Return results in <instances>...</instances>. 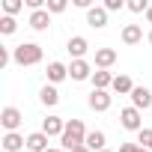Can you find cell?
Returning a JSON list of instances; mask_svg holds the SVG:
<instances>
[{
    "mask_svg": "<svg viewBox=\"0 0 152 152\" xmlns=\"http://www.w3.org/2000/svg\"><path fill=\"white\" fill-rule=\"evenodd\" d=\"M87 125L81 122V119H66V131H63V137H60V143H63V149L66 152H75L78 146H84L87 143Z\"/></svg>",
    "mask_w": 152,
    "mask_h": 152,
    "instance_id": "cell-1",
    "label": "cell"
},
{
    "mask_svg": "<svg viewBox=\"0 0 152 152\" xmlns=\"http://www.w3.org/2000/svg\"><path fill=\"white\" fill-rule=\"evenodd\" d=\"M12 60H15L18 66H39V63H42V45H36V42L15 45V48H12Z\"/></svg>",
    "mask_w": 152,
    "mask_h": 152,
    "instance_id": "cell-2",
    "label": "cell"
},
{
    "mask_svg": "<svg viewBox=\"0 0 152 152\" xmlns=\"http://www.w3.org/2000/svg\"><path fill=\"white\" fill-rule=\"evenodd\" d=\"M119 125H122L125 131H140V128H143L140 110H137V107H122V110H119Z\"/></svg>",
    "mask_w": 152,
    "mask_h": 152,
    "instance_id": "cell-3",
    "label": "cell"
},
{
    "mask_svg": "<svg viewBox=\"0 0 152 152\" xmlns=\"http://www.w3.org/2000/svg\"><path fill=\"white\" fill-rule=\"evenodd\" d=\"M21 122H24V116H21V110H18V107H12V104H9V107L0 110V125L6 128V134H9V131H18V125H21Z\"/></svg>",
    "mask_w": 152,
    "mask_h": 152,
    "instance_id": "cell-4",
    "label": "cell"
},
{
    "mask_svg": "<svg viewBox=\"0 0 152 152\" xmlns=\"http://www.w3.org/2000/svg\"><path fill=\"white\" fill-rule=\"evenodd\" d=\"M110 104H113V96H110L107 90H93V93H90V107H93V110L104 113V110H110Z\"/></svg>",
    "mask_w": 152,
    "mask_h": 152,
    "instance_id": "cell-5",
    "label": "cell"
},
{
    "mask_svg": "<svg viewBox=\"0 0 152 152\" xmlns=\"http://www.w3.org/2000/svg\"><path fill=\"white\" fill-rule=\"evenodd\" d=\"M69 78H72V81H87V78H93V66H90L87 60H72Z\"/></svg>",
    "mask_w": 152,
    "mask_h": 152,
    "instance_id": "cell-6",
    "label": "cell"
},
{
    "mask_svg": "<svg viewBox=\"0 0 152 152\" xmlns=\"http://www.w3.org/2000/svg\"><path fill=\"white\" fill-rule=\"evenodd\" d=\"M48 134L45 131H33V134H27V152H48L51 146H48Z\"/></svg>",
    "mask_w": 152,
    "mask_h": 152,
    "instance_id": "cell-7",
    "label": "cell"
},
{
    "mask_svg": "<svg viewBox=\"0 0 152 152\" xmlns=\"http://www.w3.org/2000/svg\"><path fill=\"white\" fill-rule=\"evenodd\" d=\"M3 152H21L24 146H27V137H21L18 131H9V134H3Z\"/></svg>",
    "mask_w": 152,
    "mask_h": 152,
    "instance_id": "cell-8",
    "label": "cell"
},
{
    "mask_svg": "<svg viewBox=\"0 0 152 152\" xmlns=\"http://www.w3.org/2000/svg\"><path fill=\"white\" fill-rule=\"evenodd\" d=\"M87 24L96 27V30L107 27V9H104V6H93V9H87Z\"/></svg>",
    "mask_w": 152,
    "mask_h": 152,
    "instance_id": "cell-9",
    "label": "cell"
},
{
    "mask_svg": "<svg viewBox=\"0 0 152 152\" xmlns=\"http://www.w3.org/2000/svg\"><path fill=\"white\" fill-rule=\"evenodd\" d=\"M131 107H137V110L152 107V93H149L146 87H134V93H131Z\"/></svg>",
    "mask_w": 152,
    "mask_h": 152,
    "instance_id": "cell-10",
    "label": "cell"
},
{
    "mask_svg": "<svg viewBox=\"0 0 152 152\" xmlns=\"http://www.w3.org/2000/svg\"><path fill=\"white\" fill-rule=\"evenodd\" d=\"M42 131H45L48 137H63V131H66V119H63V116H48V119L42 122Z\"/></svg>",
    "mask_w": 152,
    "mask_h": 152,
    "instance_id": "cell-11",
    "label": "cell"
},
{
    "mask_svg": "<svg viewBox=\"0 0 152 152\" xmlns=\"http://www.w3.org/2000/svg\"><path fill=\"white\" fill-rule=\"evenodd\" d=\"M66 51H69L75 60H84V54L90 51V42H87L84 36H72V39H69V45H66Z\"/></svg>",
    "mask_w": 152,
    "mask_h": 152,
    "instance_id": "cell-12",
    "label": "cell"
},
{
    "mask_svg": "<svg viewBox=\"0 0 152 152\" xmlns=\"http://www.w3.org/2000/svg\"><path fill=\"white\" fill-rule=\"evenodd\" d=\"M33 30H48V24H51V12L48 9H36V12H30V21H27Z\"/></svg>",
    "mask_w": 152,
    "mask_h": 152,
    "instance_id": "cell-13",
    "label": "cell"
},
{
    "mask_svg": "<svg viewBox=\"0 0 152 152\" xmlns=\"http://www.w3.org/2000/svg\"><path fill=\"white\" fill-rule=\"evenodd\" d=\"M116 63V51L113 48H96V66L99 69H110Z\"/></svg>",
    "mask_w": 152,
    "mask_h": 152,
    "instance_id": "cell-14",
    "label": "cell"
},
{
    "mask_svg": "<svg viewBox=\"0 0 152 152\" xmlns=\"http://www.w3.org/2000/svg\"><path fill=\"white\" fill-rule=\"evenodd\" d=\"M48 81L51 84H60V81H66L69 78V66H63V63H48Z\"/></svg>",
    "mask_w": 152,
    "mask_h": 152,
    "instance_id": "cell-15",
    "label": "cell"
},
{
    "mask_svg": "<svg viewBox=\"0 0 152 152\" xmlns=\"http://www.w3.org/2000/svg\"><path fill=\"white\" fill-rule=\"evenodd\" d=\"M93 90H107V87H113V75L107 72V69H99V72H93Z\"/></svg>",
    "mask_w": 152,
    "mask_h": 152,
    "instance_id": "cell-16",
    "label": "cell"
},
{
    "mask_svg": "<svg viewBox=\"0 0 152 152\" xmlns=\"http://www.w3.org/2000/svg\"><path fill=\"white\" fill-rule=\"evenodd\" d=\"M90 152H102L104 146H107V137H104V131H90L87 134V143H84Z\"/></svg>",
    "mask_w": 152,
    "mask_h": 152,
    "instance_id": "cell-17",
    "label": "cell"
},
{
    "mask_svg": "<svg viewBox=\"0 0 152 152\" xmlns=\"http://www.w3.org/2000/svg\"><path fill=\"white\" fill-rule=\"evenodd\" d=\"M140 39H143L140 24H125V27H122V42H125V45H137Z\"/></svg>",
    "mask_w": 152,
    "mask_h": 152,
    "instance_id": "cell-18",
    "label": "cell"
},
{
    "mask_svg": "<svg viewBox=\"0 0 152 152\" xmlns=\"http://www.w3.org/2000/svg\"><path fill=\"white\" fill-rule=\"evenodd\" d=\"M113 93H119V96H131L134 93V84H131L128 75H116L113 78Z\"/></svg>",
    "mask_w": 152,
    "mask_h": 152,
    "instance_id": "cell-19",
    "label": "cell"
},
{
    "mask_svg": "<svg viewBox=\"0 0 152 152\" xmlns=\"http://www.w3.org/2000/svg\"><path fill=\"white\" fill-rule=\"evenodd\" d=\"M39 102H42L45 107H54V104L60 102V93H57V87H42V93H39Z\"/></svg>",
    "mask_w": 152,
    "mask_h": 152,
    "instance_id": "cell-20",
    "label": "cell"
},
{
    "mask_svg": "<svg viewBox=\"0 0 152 152\" xmlns=\"http://www.w3.org/2000/svg\"><path fill=\"white\" fill-rule=\"evenodd\" d=\"M18 30V21L12 18V15H3V18H0V33H3V36H12Z\"/></svg>",
    "mask_w": 152,
    "mask_h": 152,
    "instance_id": "cell-21",
    "label": "cell"
},
{
    "mask_svg": "<svg viewBox=\"0 0 152 152\" xmlns=\"http://www.w3.org/2000/svg\"><path fill=\"white\" fill-rule=\"evenodd\" d=\"M137 146L140 149H152V128H140L137 131Z\"/></svg>",
    "mask_w": 152,
    "mask_h": 152,
    "instance_id": "cell-22",
    "label": "cell"
},
{
    "mask_svg": "<svg viewBox=\"0 0 152 152\" xmlns=\"http://www.w3.org/2000/svg\"><path fill=\"white\" fill-rule=\"evenodd\" d=\"M125 9H131L134 15H140V12L146 15V12H149V3H146V0H128V3H125Z\"/></svg>",
    "mask_w": 152,
    "mask_h": 152,
    "instance_id": "cell-23",
    "label": "cell"
},
{
    "mask_svg": "<svg viewBox=\"0 0 152 152\" xmlns=\"http://www.w3.org/2000/svg\"><path fill=\"white\" fill-rule=\"evenodd\" d=\"M21 6H24L21 0H3V12H6V15H12V18L21 12Z\"/></svg>",
    "mask_w": 152,
    "mask_h": 152,
    "instance_id": "cell-24",
    "label": "cell"
},
{
    "mask_svg": "<svg viewBox=\"0 0 152 152\" xmlns=\"http://www.w3.org/2000/svg\"><path fill=\"white\" fill-rule=\"evenodd\" d=\"M66 6H69L66 0H48V6H45V9H48L51 15H60V12H66Z\"/></svg>",
    "mask_w": 152,
    "mask_h": 152,
    "instance_id": "cell-25",
    "label": "cell"
},
{
    "mask_svg": "<svg viewBox=\"0 0 152 152\" xmlns=\"http://www.w3.org/2000/svg\"><path fill=\"white\" fill-rule=\"evenodd\" d=\"M104 9H107V12H122L125 3H122V0H104Z\"/></svg>",
    "mask_w": 152,
    "mask_h": 152,
    "instance_id": "cell-26",
    "label": "cell"
},
{
    "mask_svg": "<svg viewBox=\"0 0 152 152\" xmlns=\"http://www.w3.org/2000/svg\"><path fill=\"white\" fill-rule=\"evenodd\" d=\"M119 152H143V149H140L137 143H122V146H119Z\"/></svg>",
    "mask_w": 152,
    "mask_h": 152,
    "instance_id": "cell-27",
    "label": "cell"
},
{
    "mask_svg": "<svg viewBox=\"0 0 152 152\" xmlns=\"http://www.w3.org/2000/svg\"><path fill=\"white\" fill-rule=\"evenodd\" d=\"M6 66H9V51L0 48V69H6Z\"/></svg>",
    "mask_w": 152,
    "mask_h": 152,
    "instance_id": "cell-28",
    "label": "cell"
},
{
    "mask_svg": "<svg viewBox=\"0 0 152 152\" xmlns=\"http://www.w3.org/2000/svg\"><path fill=\"white\" fill-rule=\"evenodd\" d=\"M146 21H149V24H152V6H149V12H146Z\"/></svg>",
    "mask_w": 152,
    "mask_h": 152,
    "instance_id": "cell-29",
    "label": "cell"
},
{
    "mask_svg": "<svg viewBox=\"0 0 152 152\" xmlns=\"http://www.w3.org/2000/svg\"><path fill=\"white\" fill-rule=\"evenodd\" d=\"M75 152H90V149H87V146H78V149H75Z\"/></svg>",
    "mask_w": 152,
    "mask_h": 152,
    "instance_id": "cell-30",
    "label": "cell"
},
{
    "mask_svg": "<svg viewBox=\"0 0 152 152\" xmlns=\"http://www.w3.org/2000/svg\"><path fill=\"white\" fill-rule=\"evenodd\" d=\"M146 39H149V45H152V30H149V36H146Z\"/></svg>",
    "mask_w": 152,
    "mask_h": 152,
    "instance_id": "cell-31",
    "label": "cell"
},
{
    "mask_svg": "<svg viewBox=\"0 0 152 152\" xmlns=\"http://www.w3.org/2000/svg\"><path fill=\"white\" fill-rule=\"evenodd\" d=\"M48 152H63V149H48Z\"/></svg>",
    "mask_w": 152,
    "mask_h": 152,
    "instance_id": "cell-32",
    "label": "cell"
},
{
    "mask_svg": "<svg viewBox=\"0 0 152 152\" xmlns=\"http://www.w3.org/2000/svg\"><path fill=\"white\" fill-rule=\"evenodd\" d=\"M102 152H110V149H102Z\"/></svg>",
    "mask_w": 152,
    "mask_h": 152,
    "instance_id": "cell-33",
    "label": "cell"
},
{
    "mask_svg": "<svg viewBox=\"0 0 152 152\" xmlns=\"http://www.w3.org/2000/svg\"><path fill=\"white\" fill-rule=\"evenodd\" d=\"M143 152H149V149H143Z\"/></svg>",
    "mask_w": 152,
    "mask_h": 152,
    "instance_id": "cell-34",
    "label": "cell"
},
{
    "mask_svg": "<svg viewBox=\"0 0 152 152\" xmlns=\"http://www.w3.org/2000/svg\"><path fill=\"white\" fill-rule=\"evenodd\" d=\"M149 152H152V149H149Z\"/></svg>",
    "mask_w": 152,
    "mask_h": 152,
    "instance_id": "cell-35",
    "label": "cell"
},
{
    "mask_svg": "<svg viewBox=\"0 0 152 152\" xmlns=\"http://www.w3.org/2000/svg\"><path fill=\"white\" fill-rule=\"evenodd\" d=\"M63 152H66V149H63Z\"/></svg>",
    "mask_w": 152,
    "mask_h": 152,
    "instance_id": "cell-36",
    "label": "cell"
}]
</instances>
